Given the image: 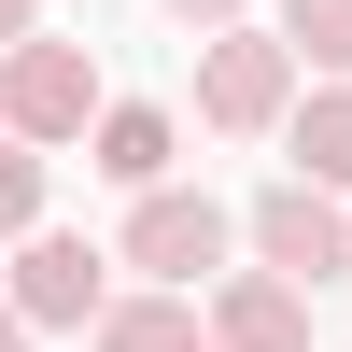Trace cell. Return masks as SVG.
<instances>
[{"label":"cell","instance_id":"obj_1","mask_svg":"<svg viewBox=\"0 0 352 352\" xmlns=\"http://www.w3.org/2000/svg\"><path fill=\"white\" fill-rule=\"evenodd\" d=\"M197 113H212L226 141L282 127V113H296V56H282L268 28H212V56H197Z\"/></svg>","mask_w":352,"mask_h":352},{"label":"cell","instance_id":"obj_2","mask_svg":"<svg viewBox=\"0 0 352 352\" xmlns=\"http://www.w3.org/2000/svg\"><path fill=\"white\" fill-rule=\"evenodd\" d=\"M0 127H14V141H85V127H99L85 43H14V56H0Z\"/></svg>","mask_w":352,"mask_h":352},{"label":"cell","instance_id":"obj_3","mask_svg":"<svg viewBox=\"0 0 352 352\" xmlns=\"http://www.w3.org/2000/svg\"><path fill=\"white\" fill-rule=\"evenodd\" d=\"M254 254H268V282H296V296H310V282L352 268V226H338L324 184H268V197H254Z\"/></svg>","mask_w":352,"mask_h":352},{"label":"cell","instance_id":"obj_4","mask_svg":"<svg viewBox=\"0 0 352 352\" xmlns=\"http://www.w3.org/2000/svg\"><path fill=\"white\" fill-rule=\"evenodd\" d=\"M113 254L99 240H43V226H28V254H14V324H99L113 310Z\"/></svg>","mask_w":352,"mask_h":352},{"label":"cell","instance_id":"obj_5","mask_svg":"<svg viewBox=\"0 0 352 352\" xmlns=\"http://www.w3.org/2000/svg\"><path fill=\"white\" fill-rule=\"evenodd\" d=\"M127 268H155V282L226 268V212H212V197H184V184H155V197L127 212Z\"/></svg>","mask_w":352,"mask_h":352},{"label":"cell","instance_id":"obj_6","mask_svg":"<svg viewBox=\"0 0 352 352\" xmlns=\"http://www.w3.org/2000/svg\"><path fill=\"white\" fill-rule=\"evenodd\" d=\"M212 338H226V352H310V296L254 268V282H226V296H212Z\"/></svg>","mask_w":352,"mask_h":352},{"label":"cell","instance_id":"obj_7","mask_svg":"<svg viewBox=\"0 0 352 352\" xmlns=\"http://www.w3.org/2000/svg\"><path fill=\"white\" fill-rule=\"evenodd\" d=\"M99 352H212V324H197V296H113Z\"/></svg>","mask_w":352,"mask_h":352},{"label":"cell","instance_id":"obj_8","mask_svg":"<svg viewBox=\"0 0 352 352\" xmlns=\"http://www.w3.org/2000/svg\"><path fill=\"white\" fill-rule=\"evenodd\" d=\"M99 169H113V184H141V197H155V169H169V113L113 99V113H99Z\"/></svg>","mask_w":352,"mask_h":352},{"label":"cell","instance_id":"obj_9","mask_svg":"<svg viewBox=\"0 0 352 352\" xmlns=\"http://www.w3.org/2000/svg\"><path fill=\"white\" fill-rule=\"evenodd\" d=\"M296 155H310L296 184H352V85H324V99L296 113Z\"/></svg>","mask_w":352,"mask_h":352},{"label":"cell","instance_id":"obj_10","mask_svg":"<svg viewBox=\"0 0 352 352\" xmlns=\"http://www.w3.org/2000/svg\"><path fill=\"white\" fill-rule=\"evenodd\" d=\"M282 56H310V71H352V0H282Z\"/></svg>","mask_w":352,"mask_h":352},{"label":"cell","instance_id":"obj_11","mask_svg":"<svg viewBox=\"0 0 352 352\" xmlns=\"http://www.w3.org/2000/svg\"><path fill=\"white\" fill-rule=\"evenodd\" d=\"M28 226H43V155L0 141V240H28Z\"/></svg>","mask_w":352,"mask_h":352},{"label":"cell","instance_id":"obj_12","mask_svg":"<svg viewBox=\"0 0 352 352\" xmlns=\"http://www.w3.org/2000/svg\"><path fill=\"white\" fill-rule=\"evenodd\" d=\"M169 14H184V28H240V0H169Z\"/></svg>","mask_w":352,"mask_h":352},{"label":"cell","instance_id":"obj_13","mask_svg":"<svg viewBox=\"0 0 352 352\" xmlns=\"http://www.w3.org/2000/svg\"><path fill=\"white\" fill-rule=\"evenodd\" d=\"M14 43H28V0H0V56H14Z\"/></svg>","mask_w":352,"mask_h":352},{"label":"cell","instance_id":"obj_14","mask_svg":"<svg viewBox=\"0 0 352 352\" xmlns=\"http://www.w3.org/2000/svg\"><path fill=\"white\" fill-rule=\"evenodd\" d=\"M0 352H28V324H14V310H0Z\"/></svg>","mask_w":352,"mask_h":352}]
</instances>
